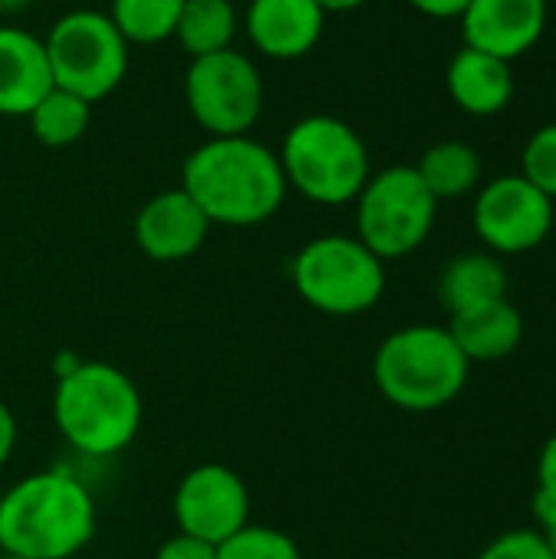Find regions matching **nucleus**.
<instances>
[{
  "mask_svg": "<svg viewBox=\"0 0 556 559\" xmlns=\"http://www.w3.org/2000/svg\"><path fill=\"white\" fill-rule=\"evenodd\" d=\"M180 187L213 226H259L279 213L288 193L279 154L249 134L200 144L184 164Z\"/></svg>",
  "mask_w": 556,
  "mask_h": 559,
  "instance_id": "nucleus-1",
  "label": "nucleus"
},
{
  "mask_svg": "<svg viewBox=\"0 0 556 559\" xmlns=\"http://www.w3.org/2000/svg\"><path fill=\"white\" fill-rule=\"evenodd\" d=\"M95 537V501L66 472L20 478L0 498V554L69 559Z\"/></svg>",
  "mask_w": 556,
  "mask_h": 559,
  "instance_id": "nucleus-2",
  "label": "nucleus"
},
{
  "mask_svg": "<svg viewBox=\"0 0 556 559\" xmlns=\"http://www.w3.org/2000/svg\"><path fill=\"white\" fill-rule=\"evenodd\" d=\"M141 393L134 380L102 360H75L59 373L52 419L62 439L92 459L125 452L141 429Z\"/></svg>",
  "mask_w": 556,
  "mask_h": 559,
  "instance_id": "nucleus-3",
  "label": "nucleus"
},
{
  "mask_svg": "<svg viewBox=\"0 0 556 559\" xmlns=\"http://www.w3.org/2000/svg\"><path fill=\"white\" fill-rule=\"evenodd\" d=\"M472 364L446 328L410 324L374 354V383L387 403L406 413H436L465 390Z\"/></svg>",
  "mask_w": 556,
  "mask_h": 559,
  "instance_id": "nucleus-4",
  "label": "nucleus"
},
{
  "mask_svg": "<svg viewBox=\"0 0 556 559\" xmlns=\"http://www.w3.org/2000/svg\"><path fill=\"white\" fill-rule=\"evenodd\" d=\"M285 183L321 206L357 200L370 180V154L360 134L334 115H308L282 141Z\"/></svg>",
  "mask_w": 556,
  "mask_h": 559,
  "instance_id": "nucleus-5",
  "label": "nucleus"
},
{
  "mask_svg": "<svg viewBox=\"0 0 556 559\" xmlns=\"http://www.w3.org/2000/svg\"><path fill=\"white\" fill-rule=\"evenodd\" d=\"M292 285L315 311L354 318L383 298L387 272L357 236H318L292 259Z\"/></svg>",
  "mask_w": 556,
  "mask_h": 559,
  "instance_id": "nucleus-6",
  "label": "nucleus"
},
{
  "mask_svg": "<svg viewBox=\"0 0 556 559\" xmlns=\"http://www.w3.org/2000/svg\"><path fill=\"white\" fill-rule=\"evenodd\" d=\"M52 85L66 88L88 105L111 95L128 72V39L108 13L72 10L56 20L43 39Z\"/></svg>",
  "mask_w": 556,
  "mask_h": 559,
  "instance_id": "nucleus-7",
  "label": "nucleus"
},
{
  "mask_svg": "<svg viewBox=\"0 0 556 559\" xmlns=\"http://www.w3.org/2000/svg\"><path fill=\"white\" fill-rule=\"evenodd\" d=\"M436 210L416 167H387L357 193V239L383 262L403 259L429 239Z\"/></svg>",
  "mask_w": 556,
  "mask_h": 559,
  "instance_id": "nucleus-8",
  "label": "nucleus"
},
{
  "mask_svg": "<svg viewBox=\"0 0 556 559\" xmlns=\"http://www.w3.org/2000/svg\"><path fill=\"white\" fill-rule=\"evenodd\" d=\"M187 108L210 138L249 134L265 105V85L249 56L239 49L210 52L187 69Z\"/></svg>",
  "mask_w": 556,
  "mask_h": 559,
  "instance_id": "nucleus-9",
  "label": "nucleus"
},
{
  "mask_svg": "<svg viewBox=\"0 0 556 559\" xmlns=\"http://www.w3.org/2000/svg\"><path fill=\"white\" fill-rule=\"evenodd\" d=\"M475 233L501 255L537 249L554 229V200L541 193L528 177L508 174L482 187L475 200Z\"/></svg>",
  "mask_w": 556,
  "mask_h": 559,
  "instance_id": "nucleus-10",
  "label": "nucleus"
},
{
  "mask_svg": "<svg viewBox=\"0 0 556 559\" xmlns=\"http://www.w3.org/2000/svg\"><path fill=\"white\" fill-rule=\"evenodd\" d=\"M249 488L226 465H197L174 491V521L180 534L200 537L213 547L249 524Z\"/></svg>",
  "mask_w": 556,
  "mask_h": 559,
  "instance_id": "nucleus-11",
  "label": "nucleus"
},
{
  "mask_svg": "<svg viewBox=\"0 0 556 559\" xmlns=\"http://www.w3.org/2000/svg\"><path fill=\"white\" fill-rule=\"evenodd\" d=\"M210 219L197 200L177 187L151 197L134 216V242L154 262H180L200 252L210 236Z\"/></svg>",
  "mask_w": 556,
  "mask_h": 559,
  "instance_id": "nucleus-12",
  "label": "nucleus"
},
{
  "mask_svg": "<svg viewBox=\"0 0 556 559\" xmlns=\"http://www.w3.org/2000/svg\"><path fill=\"white\" fill-rule=\"evenodd\" d=\"M459 20L465 46L511 62L544 36L547 0H472Z\"/></svg>",
  "mask_w": 556,
  "mask_h": 559,
  "instance_id": "nucleus-13",
  "label": "nucleus"
},
{
  "mask_svg": "<svg viewBox=\"0 0 556 559\" xmlns=\"http://www.w3.org/2000/svg\"><path fill=\"white\" fill-rule=\"evenodd\" d=\"M324 10L315 0H252L246 33L269 59H298L311 52L324 33Z\"/></svg>",
  "mask_w": 556,
  "mask_h": 559,
  "instance_id": "nucleus-14",
  "label": "nucleus"
},
{
  "mask_svg": "<svg viewBox=\"0 0 556 559\" xmlns=\"http://www.w3.org/2000/svg\"><path fill=\"white\" fill-rule=\"evenodd\" d=\"M52 88L46 46L20 26H0V115L26 118Z\"/></svg>",
  "mask_w": 556,
  "mask_h": 559,
  "instance_id": "nucleus-15",
  "label": "nucleus"
},
{
  "mask_svg": "<svg viewBox=\"0 0 556 559\" xmlns=\"http://www.w3.org/2000/svg\"><path fill=\"white\" fill-rule=\"evenodd\" d=\"M452 341L465 354L469 364H492L505 360L521 347L524 337V318L508 298H495L465 311H456L449 328Z\"/></svg>",
  "mask_w": 556,
  "mask_h": 559,
  "instance_id": "nucleus-16",
  "label": "nucleus"
},
{
  "mask_svg": "<svg viewBox=\"0 0 556 559\" xmlns=\"http://www.w3.org/2000/svg\"><path fill=\"white\" fill-rule=\"evenodd\" d=\"M446 85L452 102L469 115H498L514 98V75L511 62L488 56L482 49L462 46L446 72Z\"/></svg>",
  "mask_w": 556,
  "mask_h": 559,
  "instance_id": "nucleus-17",
  "label": "nucleus"
},
{
  "mask_svg": "<svg viewBox=\"0 0 556 559\" xmlns=\"http://www.w3.org/2000/svg\"><path fill=\"white\" fill-rule=\"evenodd\" d=\"M439 298L449 314L508 298V272L492 252H465L442 269Z\"/></svg>",
  "mask_w": 556,
  "mask_h": 559,
  "instance_id": "nucleus-18",
  "label": "nucleus"
},
{
  "mask_svg": "<svg viewBox=\"0 0 556 559\" xmlns=\"http://www.w3.org/2000/svg\"><path fill=\"white\" fill-rule=\"evenodd\" d=\"M236 29L239 16L233 0H184L174 36L184 52H190V59H200L210 52L233 49Z\"/></svg>",
  "mask_w": 556,
  "mask_h": 559,
  "instance_id": "nucleus-19",
  "label": "nucleus"
},
{
  "mask_svg": "<svg viewBox=\"0 0 556 559\" xmlns=\"http://www.w3.org/2000/svg\"><path fill=\"white\" fill-rule=\"evenodd\" d=\"M416 174L423 177L426 190L436 200H456L478 187L482 160H478V151L465 141H439L423 154V160L416 164Z\"/></svg>",
  "mask_w": 556,
  "mask_h": 559,
  "instance_id": "nucleus-20",
  "label": "nucleus"
},
{
  "mask_svg": "<svg viewBox=\"0 0 556 559\" xmlns=\"http://www.w3.org/2000/svg\"><path fill=\"white\" fill-rule=\"evenodd\" d=\"M29 118V131L39 144L46 147H69L75 144L85 128H88V118H92V105L66 88H49L36 105L33 111L26 115Z\"/></svg>",
  "mask_w": 556,
  "mask_h": 559,
  "instance_id": "nucleus-21",
  "label": "nucleus"
},
{
  "mask_svg": "<svg viewBox=\"0 0 556 559\" xmlns=\"http://www.w3.org/2000/svg\"><path fill=\"white\" fill-rule=\"evenodd\" d=\"M184 0H111V23L118 33L138 46L164 43L174 36Z\"/></svg>",
  "mask_w": 556,
  "mask_h": 559,
  "instance_id": "nucleus-22",
  "label": "nucleus"
},
{
  "mask_svg": "<svg viewBox=\"0 0 556 559\" xmlns=\"http://www.w3.org/2000/svg\"><path fill=\"white\" fill-rule=\"evenodd\" d=\"M216 559H305L298 544L275 531V527H259V524H246L239 534H233L229 540H223L216 547Z\"/></svg>",
  "mask_w": 556,
  "mask_h": 559,
  "instance_id": "nucleus-23",
  "label": "nucleus"
},
{
  "mask_svg": "<svg viewBox=\"0 0 556 559\" xmlns=\"http://www.w3.org/2000/svg\"><path fill=\"white\" fill-rule=\"evenodd\" d=\"M521 177H528L541 193L556 200V121L531 134L521 157Z\"/></svg>",
  "mask_w": 556,
  "mask_h": 559,
  "instance_id": "nucleus-24",
  "label": "nucleus"
},
{
  "mask_svg": "<svg viewBox=\"0 0 556 559\" xmlns=\"http://www.w3.org/2000/svg\"><path fill=\"white\" fill-rule=\"evenodd\" d=\"M478 559H554L541 531H505L498 534Z\"/></svg>",
  "mask_w": 556,
  "mask_h": 559,
  "instance_id": "nucleus-25",
  "label": "nucleus"
},
{
  "mask_svg": "<svg viewBox=\"0 0 556 559\" xmlns=\"http://www.w3.org/2000/svg\"><path fill=\"white\" fill-rule=\"evenodd\" d=\"M154 559H216V547L190 534H174L170 540L161 544Z\"/></svg>",
  "mask_w": 556,
  "mask_h": 559,
  "instance_id": "nucleus-26",
  "label": "nucleus"
},
{
  "mask_svg": "<svg viewBox=\"0 0 556 559\" xmlns=\"http://www.w3.org/2000/svg\"><path fill=\"white\" fill-rule=\"evenodd\" d=\"M534 518H537V524H541V537H544L547 550H551L556 559V498L537 491V495H534Z\"/></svg>",
  "mask_w": 556,
  "mask_h": 559,
  "instance_id": "nucleus-27",
  "label": "nucleus"
},
{
  "mask_svg": "<svg viewBox=\"0 0 556 559\" xmlns=\"http://www.w3.org/2000/svg\"><path fill=\"white\" fill-rule=\"evenodd\" d=\"M537 491L556 498V432L547 439V445L541 449V462H537Z\"/></svg>",
  "mask_w": 556,
  "mask_h": 559,
  "instance_id": "nucleus-28",
  "label": "nucleus"
},
{
  "mask_svg": "<svg viewBox=\"0 0 556 559\" xmlns=\"http://www.w3.org/2000/svg\"><path fill=\"white\" fill-rule=\"evenodd\" d=\"M419 13H426V16H439V20H449V16H462L465 13V7L472 3V0H410Z\"/></svg>",
  "mask_w": 556,
  "mask_h": 559,
  "instance_id": "nucleus-29",
  "label": "nucleus"
},
{
  "mask_svg": "<svg viewBox=\"0 0 556 559\" xmlns=\"http://www.w3.org/2000/svg\"><path fill=\"white\" fill-rule=\"evenodd\" d=\"M13 449H16V419H13L10 406L0 400V465L10 462Z\"/></svg>",
  "mask_w": 556,
  "mask_h": 559,
  "instance_id": "nucleus-30",
  "label": "nucleus"
},
{
  "mask_svg": "<svg viewBox=\"0 0 556 559\" xmlns=\"http://www.w3.org/2000/svg\"><path fill=\"white\" fill-rule=\"evenodd\" d=\"M324 13H341V10H354V7H360V3H367V0H315Z\"/></svg>",
  "mask_w": 556,
  "mask_h": 559,
  "instance_id": "nucleus-31",
  "label": "nucleus"
},
{
  "mask_svg": "<svg viewBox=\"0 0 556 559\" xmlns=\"http://www.w3.org/2000/svg\"><path fill=\"white\" fill-rule=\"evenodd\" d=\"M26 3H33V0H0V13H16V10H23Z\"/></svg>",
  "mask_w": 556,
  "mask_h": 559,
  "instance_id": "nucleus-32",
  "label": "nucleus"
},
{
  "mask_svg": "<svg viewBox=\"0 0 556 559\" xmlns=\"http://www.w3.org/2000/svg\"><path fill=\"white\" fill-rule=\"evenodd\" d=\"M0 559H26V557H13V554H0Z\"/></svg>",
  "mask_w": 556,
  "mask_h": 559,
  "instance_id": "nucleus-33",
  "label": "nucleus"
}]
</instances>
